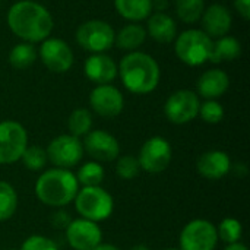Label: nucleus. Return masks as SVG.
Returning <instances> with one entry per match:
<instances>
[{"instance_id": "obj_14", "label": "nucleus", "mask_w": 250, "mask_h": 250, "mask_svg": "<svg viewBox=\"0 0 250 250\" xmlns=\"http://www.w3.org/2000/svg\"><path fill=\"white\" fill-rule=\"evenodd\" d=\"M91 108L101 117H117L125 108V97L119 88L111 83L97 85L89 94Z\"/></svg>"}, {"instance_id": "obj_3", "label": "nucleus", "mask_w": 250, "mask_h": 250, "mask_svg": "<svg viewBox=\"0 0 250 250\" xmlns=\"http://www.w3.org/2000/svg\"><path fill=\"white\" fill-rule=\"evenodd\" d=\"M79 190V183L70 170L51 168L44 171L35 182L37 199L51 208H63L72 204Z\"/></svg>"}, {"instance_id": "obj_20", "label": "nucleus", "mask_w": 250, "mask_h": 250, "mask_svg": "<svg viewBox=\"0 0 250 250\" xmlns=\"http://www.w3.org/2000/svg\"><path fill=\"white\" fill-rule=\"evenodd\" d=\"M146 35H149L157 42L168 44L177 37V23L170 15L164 12H155L148 18Z\"/></svg>"}, {"instance_id": "obj_29", "label": "nucleus", "mask_w": 250, "mask_h": 250, "mask_svg": "<svg viewBox=\"0 0 250 250\" xmlns=\"http://www.w3.org/2000/svg\"><path fill=\"white\" fill-rule=\"evenodd\" d=\"M242 234H243L242 223H240L239 220L233 218V217L224 218V220L218 224V227H217L218 240L224 242L226 245H233V243L240 242Z\"/></svg>"}, {"instance_id": "obj_34", "label": "nucleus", "mask_w": 250, "mask_h": 250, "mask_svg": "<svg viewBox=\"0 0 250 250\" xmlns=\"http://www.w3.org/2000/svg\"><path fill=\"white\" fill-rule=\"evenodd\" d=\"M50 223H51V226H53L54 229H57V230H66L67 226L72 223V217H70V214H69L67 211L59 208V209L51 215Z\"/></svg>"}, {"instance_id": "obj_4", "label": "nucleus", "mask_w": 250, "mask_h": 250, "mask_svg": "<svg viewBox=\"0 0 250 250\" xmlns=\"http://www.w3.org/2000/svg\"><path fill=\"white\" fill-rule=\"evenodd\" d=\"M73 202L81 218L89 220L97 224L108 220L114 211L113 196L101 186L81 188Z\"/></svg>"}, {"instance_id": "obj_16", "label": "nucleus", "mask_w": 250, "mask_h": 250, "mask_svg": "<svg viewBox=\"0 0 250 250\" xmlns=\"http://www.w3.org/2000/svg\"><path fill=\"white\" fill-rule=\"evenodd\" d=\"M201 23H202V31L208 37L220 38L230 32L233 25V16L226 6L215 3L204 10Z\"/></svg>"}, {"instance_id": "obj_19", "label": "nucleus", "mask_w": 250, "mask_h": 250, "mask_svg": "<svg viewBox=\"0 0 250 250\" xmlns=\"http://www.w3.org/2000/svg\"><path fill=\"white\" fill-rule=\"evenodd\" d=\"M230 86L229 75L221 69H209L198 79V92L205 100H217L227 92Z\"/></svg>"}, {"instance_id": "obj_17", "label": "nucleus", "mask_w": 250, "mask_h": 250, "mask_svg": "<svg viewBox=\"0 0 250 250\" xmlns=\"http://www.w3.org/2000/svg\"><path fill=\"white\" fill-rule=\"evenodd\" d=\"M85 76L95 85H107L111 83L117 76V64L114 60L104 54H91L83 63Z\"/></svg>"}, {"instance_id": "obj_11", "label": "nucleus", "mask_w": 250, "mask_h": 250, "mask_svg": "<svg viewBox=\"0 0 250 250\" xmlns=\"http://www.w3.org/2000/svg\"><path fill=\"white\" fill-rule=\"evenodd\" d=\"M199 105L201 100L198 94L190 89H179L167 98L164 114L173 125H186L198 117Z\"/></svg>"}, {"instance_id": "obj_6", "label": "nucleus", "mask_w": 250, "mask_h": 250, "mask_svg": "<svg viewBox=\"0 0 250 250\" xmlns=\"http://www.w3.org/2000/svg\"><path fill=\"white\" fill-rule=\"evenodd\" d=\"M114 29L101 19H91L79 25L76 29V41L85 51L92 54L105 53L114 45Z\"/></svg>"}, {"instance_id": "obj_30", "label": "nucleus", "mask_w": 250, "mask_h": 250, "mask_svg": "<svg viewBox=\"0 0 250 250\" xmlns=\"http://www.w3.org/2000/svg\"><path fill=\"white\" fill-rule=\"evenodd\" d=\"M19 161H22L23 167L29 171H41L48 163L45 149L38 145H28Z\"/></svg>"}, {"instance_id": "obj_25", "label": "nucleus", "mask_w": 250, "mask_h": 250, "mask_svg": "<svg viewBox=\"0 0 250 250\" xmlns=\"http://www.w3.org/2000/svg\"><path fill=\"white\" fill-rule=\"evenodd\" d=\"M78 179L79 186L86 188V186H101L105 171L104 167L98 161H86L78 168V173L75 174Z\"/></svg>"}, {"instance_id": "obj_28", "label": "nucleus", "mask_w": 250, "mask_h": 250, "mask_svg": "<svg viewBox=\"0 0 250 250\" xmlns=\"http://www.w3.org/2000/svg\"><path fill=\"white\" fill-rule=\"evenodd\" d=\"M205 10V0H176V13L185 23L201 21Z\"/></svg>"}, {"instance_id": "obj_15", "label": "nucleus", "mask_w": 250, "mask_h": 250, "mask_svg": "<svg viewBox=\"0 0 250 250\" xmlns=\"http://www.w3.org/2000/svg\"><path fill=\"white\" fill-rule=\"evenodd\" d=\"M64 233L69 246L75 250H94L103 243V231L98 224L85 218L72 220Z\"/></svg>"}, {"instance_id": "obj_36", "label": "nucleus", "mask_w": 250, "mask_h": 250, "mask_svg": "<svg viewBox=\"0 0 250 250\" xmlns=\"http://www.w3.org/2000/svg\"><path fill=\"white\" fill-rule=\"evenodd\" d=\"M224 250H249L246 245H243L242 242H237V243H233V245H227V248Z\"/></svg>"}, {"instance_id": "obj_23", "label": "nucleus", "mask_w": 250, "mask_h": 250, "mask_svg": "<svg viewBox=\"0 0 250 250\" xmlns=\"http://www.w3.org/2000/svg\"><path fill=\"white\" fill-rule=\"evenodd\" d=\"M242 54V45L240 41L234 37L224 35L217 38V41H212V48L209 54L211 63H223V62H231L240 57Z\"/></svg>"}, {"instance_id": "obj_27", "label": "nucleus", "mask_w": 250, "mask_h": 250, "mask_svg": "<svg viewBox=\"0 0 250 250\" xmlns=\"http://www.w3.org/2000/svg\"><path fill=\"white\" fill-rule=\"evenodd\" d=\"M69 133L82 138L92 130V114L86 108H76L70 113L67 120Z\"/></svg>"}, {"instance_id": "obj_32", "label": "nucleus", "mask_w": 250, "mask_h": 250, "mask_svg": "<svg viewBox=\"0 0 250 250\" xmlns=\"http://www.w3.org/2000/svg\"><path fill=\"white\" fill-rule=\"evenodd\" d=\"M116 161H117L116 163V174L123 180H132L141 171L139 161L133 155H122V157H117Z\"/></svg>"}, {"instance_id": "obj_22", "label": "nucleus", "mask_w": 250, "mask_h": 250, "mask_svg": "<svg viewBox=\"0 0 250 250\" xmlns=\"http://www.w3.org/2000/svg\"><path fill=\"white\" fill-rule=\"evenodd\" d=\"M117 13L132 22L145 21L154 9V0H114Z\"/></svg>"}, {"instance_id": "obj_18", "label": "nucleus", "mask_w": 250, "mask_h": 250, "mask_svg": "<svg viewBox=\"0 0 250 250\" xmlns=\"http://www.w3.org/2000/svg\"><path fill=\"white\" fill-rule=\"evenodd\" d=\"M230 155L224 151L214 149L202 154L198 158L196 170L198 173L208 180H220L231 171Z\"/></svg>"}, {"instance_id": "obj_1", "label": "nucleus", "mask_w": 250, "mask_h": 250, "mask_svg": "<svg viewBox=\"0 0 250 250\" xmlns=\"http://www.w3.org/2000/svg\"><path fill=\"white\" fill-rule=\"evenodd\" d=\"M7 25L16 37L31 44L48 38L54 28L53 16L47 7L32 0L13 3L7 12Z\"/></svg>"}, {"instance_id": "obj_31", "label": "nucleus", "mask_w": 250, "mask_h": 250, "mask_svg": "<svg viewBox=\"0 0 250 250\" xmlns=\"http://www.w3.org/2000/svg\"><path fill=\"white\" fill-rule=\"evenodd\" d=\"M198 116L208 125H217L224 119V107L217 100H207L201 103Z\"/></svg>"}, {"instance_id": "obj_26", "label": "nucleus", "mask_w": 250, "mask_h": 250, "mask_svg": "<svg viewBox=\"0 0 250 250\" xmlns=\"http://www.w3.org/2000/svg\"><path fill=\"white\" fill-rule=\"evenodd\" d=\"M18 209V193L15 188L0 180V223L10 220Z\"/></svg>"}, {"instance_id": "obj_38", "label": "nucleus", "mask_w": 250, "mask_h": 250, "mask_svg": "<svg viewBox=\"0 0 250 250\" xmlns=\"http://www.w3.org/2000/svg\"><path fill=\"white\" fill-rule=\"evenodd\" d=\"M129 250H149V248L145 246V245H135V246H132Z\"/></svg>"}, {"instance_id": "obj_21", "label": "nucleus", "mask_w": 250, "mask_h": 250, "mask_svg": "<svg viewBox=\"0 0 250 250\" xmlns=\"http://www.w3.org/2000/svg\"><path fill=\"white\" fill-rule=\"evenodd\" d=\"M146 40V29L139 23H127L114 34V44L120 50L138 51Z\"/></svg>"}, {"instance_id": "obj_13", "label": "nucleus", "mask_w": 250, "mask_h": 250, "mask_svg": "<svg viewBox=\"0 0 250 250\" xmlns=\"http://www.w3.org/2000/svg\"><path fill=\"white\" fill-rule=\"evenodd\" d=\"M83 151L98 163H110L120 157V144L110 132L103 129L91 130L82 142Z\"/></svg>"}, {"instance_id": "obj_12", "label": "nucleus", "mask_w": 250, "mask_h": 250, "mask_svg": "<svg viewBox=\"0 0 250 250\" xmlns=\"http://www.w3.org/2000/svg\"><path fill=\"white\" fill-rule=\"evenodd\" d=\"M40 59L44 66L54 73H66L73 66V51L70 45L54 37H48L41 41L40 47Z\"/></svg>"}, {"instance_id": "obj_2", "label": "nucleus", "mask_w": 250, "mask_h": 250, "mask_svg": "<svg viewBox=\"0 0 250 250\" xmlns=\"http://www.w3.org/2000/svg\"><path fill=\"white\" fill-rule=\"evenodd\" d=\"M117 75L122 79L123 86L136 95L151 94L160 83L161 70L157 60L144 51L127 53L119 67Z\"/></svg>"}, {"instance_id": "obj_7", "label": "nucleus", "mask_w": 250, "mask_h": 250, "mask_svg": "<svg viewBox=\"0 0 250 250\" xmlns=\"http://www.w3.org/2000/svg\"><path fill=\"white\" fill-rule=\"evenodd\" d=\"M47 160L56 168L70 170L78 166L85 154L81 138L70 133H63L56 136L45 148Z\"/></svg>"}, {"instance_id": "obj_33", "label": "nucleus", "mask_w": 250, "mask_h": 250, "mask_svg": "<svg viewBox=\"0 0 250 250\" xmlns=\"http://www.w3.org/2000/svg\"><path fill=\"white\" fill-rule=\"evenodd\" d=\"M19 250H59V248L51 239L41 234H32L23 240Z\"/></svg>"}, {"instance_id": "obj_40", "label": "nucleus", "mask_w": 250, "mask_h": 250, "mask_svg": "<svg viewBox=\"0 0 250 250\" xmlns=\"http://www.w3.org/2000/svg\"><path fill=\"white\" fill-rule=\"evenodd\" d=\"M7 250H16V249H7Z\"/></svg>"}, {"instance_id": "obj_10", "label": "nucleus", "mask_w": 250, "mask_h": 250, "mask_svg": "<svg viewBox=\"0 0 250 250\" xmlns=\"http://www.w3.org/2000/svg\"><path fill=\"white\" fill-rule=\"evenodd\" d=\"M180 250H215L218 245L217 227L208 220L189 221L179 237Z\"/></svg>"}, {"instance_id": "obj_5", "label": "nucleus", "mask_w": 250, "mask_h": 250, "mask_svg": "<svg viewBox=\"0 0 250 250\" xmlns=\"http://www.w3.org/2000/svg\"><path fill=\"white\" fill-rule=\"evenodd\" d=\"M212 41L202 29H188L176 37L174 51L185 64L201 66L209 62Z\"/></svg>"}, {"instance_id": "obj_39", "label": "nucleus", "mask_w": 250, "mask_h": 250, "mask_svg": "<svg viewBox=\"0 0 250 250\" xmlns=\"http://www.w3.org/2000/svg\"><path fill=\"white\" fill-rule=\"evenodd\" d=\"M164 250H180V249H174V248H170V249H164Z\"/></svg>"}, {"instance_id": "obj_24", "label": "nucleus", "mask_w": 250, "mask_h": 250, "mask_svg": "<svg viewBox=\"0 0 250 250\" xmlns=\"http://www.w3.org/2000/svg\"><path fill=\"white\" fill-rule=\"evenodd\" d=\"M37 57H38V53L34 44L22 41L16 44L15 47H12L9 53V63L13 69L23 70V69L31 67L35 63Z\"/></svg>"}, {"instance_id": "obj_35", "label": "nucleus", "mask_w": 250, "mask_h": 250, "mask_svg": "<svg viewBox=\"0 0 250 250\" xmlns=\"http://www.w3.org/2000/svg\"><path fill=\"white\" fill-rule=\"evenodd\" d=\"M236 10L242 15L243 19H250V0H234Z\"/></svg>"}, {"instance_id": "obj_37", "label": "nucleus", "mask_w": 250, "mask_h": 250, "mask_svg": "<svg viewBox=\"0 0 250 250\" xmlns=\"http://www.w3.org/2000/svg\"><path fill=\"white\" fill-rule=\"evenodd\" d=\"M94 250H120L117 246H114V245H108V243H100L97 248Z\"/></svg>"}, {"instance_id": "obj_9", "label": "nucleus", "mask_w": 250, "mask_h": 250, "mask_svg": "<svg viewBox=\"0 0 250 250\" xmlns=\"http://www.w3.org/2000/svg\"><path fill=\"white\" fill-rule=\"evenodd\" d=\"M136 158L141 170L149 174H158L168 168L173 158V149L166 138L152 136L144 142Z\"/></svg>"}, {"instance_id": "obj_8", "label": "nucleus", "mask_w": 250, "mask_h": 250, "mask_svg": "<svg viewBox=\"0 0 250 250\" xmlns=\"http://www.w3.org/2000/svg\"><path fill=\"white\" fill-rule=\"evenodd\" d=\"M28 146L26 129L15 120L0 122V164H15Z\"/></svg>"}]
</instances>
